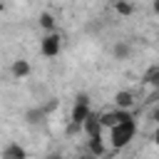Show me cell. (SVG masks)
<instances>
[{"mask_svg": "<svg viewBox=\"0 0 159 159\" xmlns=\"http://www.w3.org/2000/svg\"><path fill=\"white\" fill-rule=\"evenodd\" d=\"M134 134H137V122H134V119H127V122L114 124V127H112V137H109L112 149H124V147L134 139Z\"/></svg>", "mask_w": 159, "mask_h": 159, "instance_id": "obj_1", "label": "cell"}, {"mask_svg": "<svg viewBox=\"0 0 159 159\" xmlns=\"http://www.w3.org/2000/svg\"><path fill=\"white\" fill-rule=\"evenodd\" d=\"M60 50H62V35H60L57 30L45 32V37L40 40V55L47 57V60H52V57L60 55Z\"/></svg>", "mask_w": 159, "mask_h": 159, "instance_id": "obj_2", "label": "cell"}, {"mask_svg": "<svg viewBox=\"0 0 159 159\" xmlns=\"http://www.w3.org/2000/svg\"><path fill=\"white\" fill-rule=\"evenodd\" d=\"M92 112V107H89V94L87 92H80L77 97H75V102H72V112H70V119L72 122H84V117Z\"/></svg>", "mask_w": 159, "mask_h": 159, "instance_id": "obj_3", "label": "cell"}, {"mask_svg": "<svg viewBox=\"0 0 159 159\" xmlns=\"http://www.w3.org/2000/svg\"><path fill=\"white\" fill-rule=\"evenodd\" d=\"M102 117V124L104 127H114V124H119V122H127V119H134V114L129 112V109H122V107H114V109H109V112H102L99 114Z\"/></svg>", "mask_w": 159, "mask_h": 159, "instance_id": "obj_4", "label": "cell"}, {"mask_svg": "<svg viewBox=\"0 0 159 159\" xmlns=\"http://www.w3.org/2000/svg\"><path fill=\"white\" fill-rule=\"evenodd\" d=\"M102 129H104V124H102L99 112H89V114L84 117V122H82V132H84L87 137H97V134H102Z\"/></svg>", "mask_w": 159, "mask_h": 159, "instance_id": "obj_5", "label": "cell"}, {"mask_svg": "<svg viewBox=\"0 0 159 159\" xmlns=\"http://www.w3.org/2000/svg\"><path fill=\"white\" fill-rule=\"evenodd\" d=\"M147 87H152V97H149V102H154V99H159V65H154V67H149L147 72H144V80H142Z\"/></svg>", "mask_w": 159, "mask_h": 159, "instance_id": "obj_6", "label": "cell"}, {"mask_svg": "<svg viewBox=\"0 0 159 159\" xmlns=\"http://www.w3.org/2000/svg\"><path fill=\"white\" fill-rule=\"evenodd\" d=\"M30 72H32V65H30V60H25V57H17V60L10 65V75H12L15 80H25Z\"/></svg>", "mask_w": 159, "mask_h": 159, "instance_id": "obj_7", "label": "cell"}, {"mask_svg": "<svg viewBox=\"0 0 159 159\" xmlns=\"http://www.w3.org/2000/svg\"><path fill=\"white\" fill-rule=\"evenodd\" d=\"M134 104H137V97H134V92H129V89H119V92L114 94V107L132 109Z\"/></svg>", "mask_w": 159, "mask_h": 159, "instance_id": "obj_8", "label": "cell"}, {"mask_svg": "<svg viewBox=\"0 0 159 159\" xmlns=\"http://www.w3.org/2000/svg\"><path fill=\"white\" fill-rule=\"evenodd\" d=\"M87 152H89L92 157H104V154H107V147H104L102 134H97V137H87Z\"/></svg>", "mask_w": 159, "mask_h": 159, "instance_id": "obj_9", "label": "cell"}, {"mask_svg": "<svg viewBox=\"0 0 159 159\" xmlns=\"http://www.w3.org/2000/svg\"><path fill=\"white\" fill-rule=\"evenodd\" d=\"M25 157H27V149L20 147V144H15V142L2 149V159H25Z\"/></svg>", "mask_w": 159, "mask_h": 159, "instance_id": "obj_10", "label": "cell"}, {"mask_svg": "<svg viewBox=\"0 0 159 159\" xmlns=\"http://www.w3.org/2000/svg\"><path fill=\"white\" fill-rule=\"evenodd\" d=\"M112 55H114V60H129V55H132V45L124 42V40H119V42L112 45Z\"/></svg>", "mask_w": 159, "mask_h": 159, "instance_id": "obj_11", "label": "cell"}, {"mask_svg": "<svg viewBox=\"0 0 159 159\" xmlns=\"http://www.w3.org/2000/svg\"><path fill=\"white\" fill-rule=\"evenodd\" d=\"M40 27L45 30V32H52V30H57V17L50 12V10H45V12H40Z\"/></svg>", "mask_w": 159, "mask_h": 159, "instance_id": "obj_12", "label": "cell"}, {"mask_svg": "<svg viewBox=\"0 0 159 159\" xmlns=\"http://www.w3.org/2000/svg\"><path fill=\"white\" fill-rule=\"evenodd\" d=\"M45 117H47V114H45L42 107H30V109L25 112V122H27V124H40Z\"/></svg>", "mask_w": 159, "mask_h": 159, "instance_id": "obj_13", "label": "cell"}, {"mask_svg": "<svg viewBox=\"0 0 159 159\" xmlns=\"http://www.w3.org/2000/svg\"><path fill=\"white\" fill-rule=\"evenodd\" d=\"M114 12L122 15V17H129V15L134 12V5H132L129 0H114Z\"/></svg>", "mask_w": 159, "mask_h": 159, "instance_id": "obj_14", "label": "cell"}, {"mask_svg": "<svg viewBox=\"0 0 159 159\" xmlns=\"http://www.w3.org/2000/svg\"><path fill=\"white\" fill-rule=\"evenodd\" d=\"M80 132H82V124H80V122H72V119H70V122H67V134L72 137V134H80Z\"/></svg>", "mask_w": 159, "mask_h": 159, "instance_id": "obj_15", "label": "cell"}, {"mask_svg": "<svg viewBox=\"0 0 159 159\" xmlns=\"http://www.w3.org/2000/svg\"><path fill=\"white\" fill-rule=\"evenodd\" d=\"M149 122H152V124H159V104H154V107L149 109Z\"/></svg>", "mask_w": 159, "mask_h": 159, "instance_id": "obj_16", "label": "cell"}, {"mask_svg": "<svg viewBox=\"0 0 159 159\" xmlns=\"http://www.w3.org/2000/svg\"><path fill=\"white\" fill-rule=\"evenodd\" d=\"M42 109H45V114H50L52 109H57V99H50L47 104H42Z\"/></svg>", "mask_w": 159, "mask_h": 159, "instance_id": "obj_17", "label": "cell"}, {"mask_svg": "<svg viewBox=\"0 0 159 159\" xmlns=\"http://www.w3.org/2000/svg\"><path fill=\"white\" fill-rule=\"evenodd\" d=\"M152 144L159 147V124H154V132H152Z\"/></svg>", "mask_w": 159, "mask_h": 159, "instance_id": "obj_18", "label": "cell"}, {"mask_svg": "<svg viewBox=\"0 0 159 159\" xmlns=\"http://www.w3.org/2000/svg\"><path fill=\"white\" fill-rule=\"evenodd\" d=\"M152 10H154V12L159 15V0H154V2H152Z\"/></svg>", "mask_w": 159, "mask_h": 159, "instance_id": "obj_19", "label": "cell"}]
</instances>
